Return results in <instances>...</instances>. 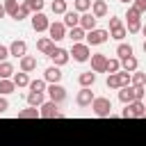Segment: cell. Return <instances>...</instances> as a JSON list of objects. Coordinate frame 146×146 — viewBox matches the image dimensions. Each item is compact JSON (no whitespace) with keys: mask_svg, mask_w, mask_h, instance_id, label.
<instances>
[{"mask_svg":"<svg viewBox=\"0 0 146 146\" xmlns=\"http://www.w3.org/2000/svg\"><path fill=\"white\" fill-rule=\"evenodd\" d=\"M84 39H87V46H89V48H91V46H103V43L110 39V30H98V27H96V30L87 32Z\"/></svg>","mask_w":146,"mask_h":146,"instance_id":"7","label":"cell"},{"mask_svg":"<svg viewBox=\"0 0 146 146\" xmlns=\"http://www.w3.org/2000/svg\"><path fill=\"white\" fill-rule=\"evenodd\" d=\"M2 7H5V14L14 18V14L18 11V7H21V5H18V0H2Z\"/></svg>","mask_w":146,"mask_h":146,"instance_id":"33","label":"cell"},{"mask_svg":"<svg viewBox=\"0 0 146 146\" xmlns=\"http://www.w3.org/2000/svg\"><path fill=\"white\" fill-rule=\"evenodd\" d=\"M48 57L52 59V66H64V64H68V59H71L68 50H66V48H57V46H55V50H52Z\"/></svg>","mask_w":146,"mask_h":146,"instance_id":"13","label":"cell"},{"mask_svg":"<svg viewBox=\"0 0 146 146\" xmlns=\"http://www.w3.org/2000/svg\"><path fill=\"white\" fill-rule=\"evenodd\" d=\"M137 68H139V62H137V57H135V55L121 62V71H128V73H135Z\"/></svg>","mask_w":146,"mask_h":146,"instance_id":"28","label":"cell"},{"mask_svg":"<svg viewBox=\"0 0 146 146\" xmlns=\"http://www.w3.org/2000/svg\"><path fill=\"white\" fill-rule=\"evenodd\" d=\"M94 91L91 89H87V87H82L78 94H75V105L78 107H91V103H94Z\"/></svg>","mask_w":146,"mask_h":146,"instance_id":"11","label":"cell"},{"mask_svg":"<svg viewBox=\"0 0 146 146\" xmlns=\"http://www.w3.org/2000/svg\"><path fill=\"white\" fill-rule=\"evenodd\" d=\"M139 32H141V34L146 36V25H141V30H139Z\"/></svg>","mask_w":146,"mask_h":146,"instance_id":"45","label":"cell"},{"mask_svg":"<svg viewBox=\"0 0 146 146\" xmlns=\"http://www.w3.org/2000/svg\"><path fill=\"white\" fill-rule=\"evenodd\" d=\"M119 100L123 103V105H130V103H135L137 98H135V89L128 84V87H123V89H119Z\"/></svg>","mask_w":146,"mask_h":146,"instance_id":"21","label":"cell"},{"mask_svg":"<svg viewBox=\"0 0 146 146\" xmlns=\"http://www.w3.org/2000/svg\"><path fill=\"white\" fill-rule=\"evenodd\" d=\"M36 50H39L41 55H50V52L55 50V41L48 39V36H41V39L36 41Z\"/></svg>","mask_w":146,"mask_h":146,"instance_id":"20","label":"cell"},{"mask_svg":"<svg viewBox=\"0 0 146 146\" xmlns=\"http://www.w3.org/2000/svg\"><path fill=\"white\" fill-rule=\"evenodd\" d=\"M66 36H68V39H71L73 43H82V39L87 36V32H84L82 27H73V30H71V32H68Z\"/></svg>","mask_w":146,"mask_h":146,"instance_id":"30","label":"cell"},{"mask_svg":"<svg viewBox=\"0 0 146 146\" xmlns=\"http://www.w3.org/2000/svg\"><path fill=\"white\" fill-rule=\"evenodd\" d=\"M119 71H121V59H116V57H112V59H110V57H107L105 73H110V75H112V73H119Z\"/></svg>","mask_w":146,"mask_h":146,"instance_id":"34","label":"cell"},{"mask_svg":"<svg viewBox=\"0 0 146 146\" xmlns=\"http://www.w3.org/2000/svg\"><path fill=\"white\" fill-rule=\"evenodd\" d=\"M50 9H52V14H57V16H64V14L68 11V7H66V0H52Z\"/></svg>","mask_w":146,"mask_h":146,"instance_id":"32","label":"cell"},{"mask_svg":"<svg viewBox=\"0 0 146 146\" xmlns=\"http://www.w3.org/2000/svg\"><path fill=\"white\" fill-rule=\"evenodd\" d=\"M68 55H71L78 64H84V62H89V57H91V48H89L87 43H73V48L68 50Z\"/></svg>","mask_w":146,"mask_h":146,"instance_id":"5","label":"cell"},{"mask_svg":"<svg viewBox=\"0 0 146 146\" xmlns=\"http://www.w3.org/2000/svg\"><path fill=\"white\" fill-rule=\"evenodd\" d=\"M18 119H36L39 116V107H25V110H18V114H16Z\"/></svg>","mask_w":146,"mask_h":146,"instance_id":"31","label":"cell"},{"mask_svg":"<svg viewBox=\"0 0 146 146\" xmlns=\"http://www.w3.org/2000/svg\"><path fill=\"white\" fill-rule=\"evenodd\" d=\"M125 18H128V27H125V30H128L130 34H137V32L141 30V14L130 5L128 11H125Z\"/></svg>","mask_w":146,"mask_h":146,"instance_id":"4","label":"cell"},{"mask_svg":"<svg viewBox=\"0 0 146 146\" xmlns=\"http://www.w3.org/2000/svg\"><path fill=\"white\" fill-rule=\"evenodd\" d=\"M11 82L16 84V89H21V87H30V75L23 73V71H18V73H14Z\"/></svg>","mask_w":146,"mask_h":146,"instance_id":"26","label":"cell"},{"mask_svg":"<svg viewBox=\"0 0 146 146\" xmlns=\"http://www.w3.org/2000/svg\"><path fill=\"white\" fill-rule=\"evenodd\" d=\"M39 116H41V119H59V116H62V110H59L57 103L46 100V103L39 107Z\"/></svg>","mask_w":146,"mask_h":146,"instance_id":"8","label":"cell"},{"mask_svg":"<svg viewBox=\"0 0 146 146\" xmlns=\"http://www.w3.org/2000/svg\"><path fill=\"white\" fill-rule=\"evenodd\" d=\"M119 2H123V5H132V0H119Z\"/></svg>","mask_w":146,"mask_h":146,"instance_id":"46","label":"cell"},{"mask_svg":"<svg viewBox=\"0 0 146 146\" xmlns=\"http://www.w3.org/2000/svg\"><path fill=\"white\" fill-rule=\"evenodd\" d=\"M43 80H46L48 84H59V80H62V68H59V66H48L46 73H43Z\"/></svg>","mask_w":146,"mask_h":146,"instance_id":"17","label":"cell"},{"mask_svg":"<svg viewBox=\"0 0 146 146\" xmlns=\"http://www.w3.org/2000/svg\"><path fill=\"white\" fill-rule=\"evenodd\" d=\"M46 87H48V82H46L43 78H41V80H30V91H39V94H43Z\"/></svg>","mask_w":146,"mask_h":146,"instance_id":"38","label":"cell"},{"mask_svg":"<svg viewBox=\"0 0 146 146\" xmlns=\"http://www.w3.org/2000/svg\"><path fill=\"white\" fill-rule=\"evenodd\" d=\"M27 16H30V9H27V7H23V5H21V7H18V11H16V14H14V21H18V23H21V21H25V18H27Z\"/></svg>","mask_w":146,"mask_h":146,"instance_id":"39","label":"cell"},{"mask_svg":"<svg viewBox=\"0 0 146 146\" xmlns=\"http://www.w3.org/2000/svg\"><path fill=\"white\" fill-rule=\"evenodd\" d=\"M46 103V96L39 94V91H27V105L30 107H41Z\"/></svg>","mask_w":146,"mask_h":146,"instance_id":"24","label":"cell"},{"mask_svg":"<svg viewBox=\"0 0 146 146\" xmlns=\"http://www.w3.org/2000/svg\"><path fill=\"white\" fill-rule=\"evenodd\" d=\"M89 11H91L94 18L98 21V18H105V16L110 14V7H107L105 0H91V9H89Z\"/></svg>","mask_w":146,"mask_h":146,"instance_id":"15","label":"cell"},{"mask_svg":"<svg viewBox=\"0 0 146 146\" xmlns=\"http://www.w3.org/2000/svg\"><path fill=\"white\" fill-rule=\"evenodd\" d=\"M78 27H82L84 32H91V30H96V18H94V14L91 11H84V14H80V25Z\"/></svg>","mask_w":146,"mask_h":146,"instance_id":"18","label":"cell"},{"mask_svg":"<svg viewBox=\"0 0 146 146\" xmlns=\"http://www.w3.org/2000/svg\"><path fill=\"white\" fill-rule=\"evenodd\" d=\"M46 91H48V100H52V103H57V105H62V103L66 100V89H64L62 84H48Z\"/></svg>","mask_w":146,"mask_h":146,"instance_id":"9","label":"cell"},{"mask_svg":"<svg viewBox=\"0 0 146 146\" xmlns=\"http://www.w3.org/2000/svg\"><path fill=\"white\" fill-rule=\"evenodd\" d=\"M21 5L27 7L30 14H39V11H43V0H23Z\"/></svg>","mask_w":146,"mask_h":146,"instance_id":"29","label":"cell"},{"mask_svg":"<svg viewBox=\"0 0 146 146\" xmlns=\"http://www.w3.org/2000/svg\"><path fill=\"white\" fill-rule=\"evenodd\" d=\"M141 48H144V52H146V39H144V46H141Z\"/></svg>","mask_w":146,"mask_h":146,"instance_id":"47","label":"cell"},{"mask_svg":"<svg viewBox=\"0 0 146 146\" xmlns=\"http://www.w3.org/2000/svg\"><path fill=\"white\" fill-rule=\"evenodd\" d=\"M9 57V46H0V62H7Z\"/></svg>","mask_w":146,"mask_h":146,"instance_id":"42","label":"cell"},{"mask_svg":"<svg viewBox=\"0 0 146 146\" xmlns=\"http://www.w3.org/2000/svg\"><path fill=\"white\" fill-rule=\"evenodd\" d=\"M128 57H132V46L121 41V43L116 46V59H121V62H123V59H128Z\"/></svg>","mask_w":146,"mask_h":146,"instance_id":"25","label":"cell"},{"mask_svg":"<svg viewBox=\"0 0 146 146\" xmlns=\"http://www.w3.org/2000/svg\"><path fill=\"white\" fill-rule=\"evenodd\" d=\"M91 112L96 116H110L112 114V100L105 98V96H96L94 103H91Z\"/></svg>","mask_w":146,"mask_h":146,"instance_id":"3","label":"cell"},{"mask_svg":"<svg viewBox=\"0 0 146 146\" xmlns=\"http://www.w3.org/2000/svg\"><path fill=\"white\" fill-rule=\"evenodd\" d=\"M91 9V0H73V11L78 14H84Z\"/></svg>","mask_w":146,"mask_h":146,"instance_id":"37","label":"cell"},{"mask_svg":"<svg viewBox=\"0 0 146 146\" xmlns=\"http://www.w3.org/2000/svg\"><path fill=\"white\" fill-rule=\"evenodd\" d=\"M16 91V84L11 80H0V96H9Z\"/></svg>","mask_w":146,"mask_h":146,"instance_id":"36","label":"cell"},{"mask_svg":"<svg viewBox=\"0 0 146 146\" xmlns=\"http://www.w3.org/2000/svg\"><path fill=\"white\" fill-rule=\"evenodd\" d=\"M89 62H91V71L94 73H105V66H107V55L105 52H94L89 57Z\"/></svg>","mask_w":146,"mask_h":146,"instance_id":"14","label":"cell"},{"mask_svg":"<svg viewBox=\"0 0 146 146\" xmlns=\"http://www.w3.org/2000/svg\"><path fill=\"white\" fill-rule=\"evenodd\" d=\"M121 116L123 119H146V105L141 100H135V103H130V105L123 107Z\"/></svg>","mask_w":146,"mask_h":146,"instance_id":"1","label":"cell"},{"mask_svg":"<svg viewBox=\"0 0 146 146\" xmlns=\"http://www.w3.org/2000/svg\"><path fill=\"white\" fill-rule=\"evenodd\" d=\"M18 66H21V71L23 73H32V71H36V57H32V55H25V57H21L18 59Z\"/></svg>","mask_w":146,"mask_h":146,"instance_id":"19","label":"cell"},{"mask_svg":"<svg viewBox=\"0 0 146 146\" xmlns=\"http://www.w3.org/2000/svg\"><path fill=\"white\" fill-rule=\"evenodd\" d=\"M132 7H135L139 14H144V11H146V0H132Z\"/></svg>","mask_w":146,"mask_h":146,"instance_id":"40","label":"cell"},{"mask_svg":"<svg viewBox=\"0 0 146 146\" xmlns=\"http://www.w3.org/2000/svg\"><path fill=\"white\" fill-rule=\"evenodd\" d=\"M30 23H32V30H34V32H48V27H50V21H48V16H46L43 11L32 14Z\"/></svg>","mask_w":146,"mask_h":146,"instance_id":"10","label":"cell"},{"mask_svg":"<svg viewBox=\"0 0 146 146\" xmlns=\"http://www.w3.org/2000/svg\"><path fill=\"white\" fill-rule=\"evenodd\" d=\"M7 110H9V100H7L5 96H0V114H5Z\"/></svg>","mask_w":146,"mask_h":146,"instance_id":"43","label":"cell"},{"mask_svg":"<svg viewBox=\"0 0 146 146\" xmlns=\"http://www.w3.org/2000/svg\"><path fill=\"white\" fill-rule=\"evenodd\" d=\"M130 78H132V73H128V71L112 73V75H107V87L110 89H123L130 84Z\"/></svg>","mask_w":146,"mask_h":146,"instance_id":"2","label":"cell"},{"mask_svg":"<svg viewBox=\"0 0 146 146\" xmlns=\"http://www.w3.org/2000/svg\"><path fill=\"white\" fill-rule=\"evenodd\" d=\"M144 84H146V73L135 71L132 78H130V87H144Z\"/></svg>","mask_w":146,"mask_h":146,"instance_id":"35","label":"cell"},{"mask_svg":"<svg viewBox=\"0 0 146 146\" xmlns=\"http://www.w3.org/2000/svg\"><path fill=\"white\" fill-rule=\"evenodd\" d=\"M11 78H14V64L0 62V80H11Z\"/></svg>","mask_w":146,"mask_h":146,"instance_id":"27","label":"cell"},{"mask_svg":"<svg viewBox=\"0 0 146 146\" xmlns=\"http://www.w3.org/2000/svg\"><path fill=\"white\" fill-rule=\"evenodd\" d=\"M132 89H135V98H137V100H141V98H144V94H146V84H144V87H132Z\"/></svg>","mask_w":146,"mask_h":146,"instance_id":"41","label":"cell"},{"mask_svg":"<svg viewBox=\"0 0 146 146\" xmlns=\"http://www.w3.org/2000/svg\"><path fill=\"white\" fill-rule=\"evenodd\" d=\"M5 16H7V14H5V7L0 5V18H5Z\"/></svg>","mask_w":146,"mask_h":146,"instance_id":"44","label":"cell"},{"mask_svg":"<svg viewBox=\"0 0 146 146\" xmlns=\"http://www.w3.org/2000/svg\"><path fill=\"white\" fill-rule=\"evenodd\" d=\"M78 82H80V87L91 89V87H94V82H96V73H94V71H84V73H80V75H78Z\"/></svg>","mask_w":146,"mask_h":146,"instance_id":"23","label":"cell"},{"mask_svg":"<svg viewBox=\"0 0 146 146\" xmlns=\"http://www.w3.org/2000/svg\"><path fill=\"white\" fill-rule=\"evenodd\" d=\"M48 39H52V41H62V39H66V27H64L62 21L50 23V27H48Z\"/></svg>","mask_w":146,"mask_h":146,"instance_id":"12","label":"cell"},{"mask_svg":"<svg viewBox=\"0 0 146 146\" xmlns=\"http://www.w3.org/2000/svg\"><path fill=\"white\" fill-rule=\"evenodd\" d=\"M125 34H128V30H125L123 21H121L119 16H112V18H110V39L123 41V36H125Z\"/></svg>","mask_w":146,"mask_h":146,"instance_id":"6","label":"cell"},{"mask_svg":"<svg viewBox=\"0 0 146 146\" xmlns=\"http://www.w3.org/2000/svg\"><path fill=\"white\" fill-rule=\"evenodd\" d=\"M62 23H64V27L73 30V27H78V25H80V14H78V11H66Z\"/></svg>","mask_w":146,"mask_h":146,"instance_id":"22","label":"cell"},{"mask_svg":"<svg viewBox=\"0 0 146 146\" xmlns=\"http://www.w3.org/2000/svg\"><path fill=\"white\" fill-rule=\"evenodd\" d=\"M9 55H11V57H16V59L25 57V55H27V43H25L23 39L11 41V43H9Z\"/></svg>","mask_w":146,"mask_h":146,"instance_id":"16","label":"cell"}]
</instances>
